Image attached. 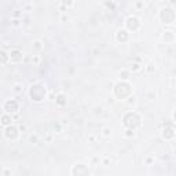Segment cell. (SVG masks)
Listing matches in <instances>:
<instances>
[{
  "label": "cell",
  "mask_w": 176,
  "mask_h": 176,
  "mask_svg": "<svg viewBox=\"0 0 176 176\" xmlns=\"http://www.w3.org/2000/svg\"><path fill=\"white\" fill-rule=\"evenodd\" d=\"M62 4L65 6V7H72V6L74 4V1H73V0H62Z\"/></svg>",
  "instance_id": "17"
},
{
  "label": "cell",
  "mask_w": 176,
  "mask_h": 176,
  "mask_svg": "<svg viewBox=\"0 0 176 176\" xmlns=\"http://www.w3.org/2000/svg\"><path fill=\"white\" fill-rule=\"evenodd\" d=\"M13 91L15 92V94H21V92L23 91V86H22V84H15L14 88H13Z\"/></svg>",
  "instance_id": "14"
},
{
  "label": "cell",
  "mask_w": 176,
  "mask_h": 176,
  "mask_svg": "<svg viewBox=\"0 0 176 176\" xmlns=\"http://www.w3.org/2000/svg\"><path fill=\"white\" fill-rule=\"evenodd\" d=\"M30 142L32 143H37V135H32L30 136Z\"/></svg>",
  "instance_id": "26"
},
{
  "label": "cell",
  "mask_w": 176,
  "mask_h": 176,
  "mask_svg": "<svg viewBox=\"0 0 176 176\" xmlns=\"http://www.w3.org/2000/svg\"><path fill=\"white\" fill-rule=\"evenodd\" d=\"M0 55H1V65H6V63L8 62V59H10V52H7L4 48H1Z\"/></svg>",
  "instance_id": "10"
},
{
  "label": "cell",
  "mask_w": 176,
  "mask_h": 176,
  "mask_svg": "<svg viewBox=\"0 0 176 176\" xmlns=\"http://www.w3.org/2000/svg\"><path fill=\"white\" fill-rule=\"evenodd\" d=\"M173 18H175V13L172 11V8L167 7V8L161 10V19H163L165 23H172Z\"/></svg>",
  "instance_id": "4"
},
{
  "label": "cell",
  "mask_w": 176,
  "mask_h": 176,
  "mask_svg": "<svg viewBox=\"0 0 176 176\" xmlns=\"http://www.w3.org/2000/svg\"><path fill=\"white\" fill-rule=\"evenodd\" d=\"M125 25L129 30H136V29L139 28L140 23H139V19L136 18V17H129V18H127Z\"/></svg>",
  "instance_id": "6"
},
{
  "label": "cell",
  "mask_w": 176,
  "mask_h": 176,
  "mask_svg": "<svg viewBox=\"0 0 176 176\" xmlns=\"http://www.w3.org/2000/svg\"><path fill=\"white\" fill-rule=\"evenodd\" d=\"M138 70H140V65L139 63H134L132 65V72H138Z\"/></svg>",
  "instance_id": "24"
},
{
  "label": "cell",
  "mask_w": 176,
  "mask_h": 176,
  "mask_svg": "<svg viewBox=\"0 0 176 176\" xmlns=\"http://www.w3.org/2000/svg\"><path fill=\"white\" fill-rule=\"evenodd\" d=\"M19 131L25 132V131H26V125H25V124H21V125H19Z\"/></svg>",
  "instance_id": "27"
},
{
  "label": "cell",
  "mask_w": 176,
  "mask_h": 176,
  "mask_svg": "<svg viewBox=\"0 0 176 176\" xmlns=\"http://www.w3.org/2000/svg\"><path fill=\"white\" fill-rule=\"evenodd\" d=\"M22 58H23V55H22V52H21L18 48H14V50L10 51V61H11V62L18 63V62L22 61Z\"/></svg>",
  "instance_id": "5"
},
{
  "label": "cell",
  "mask_w": 176,
  "mask_h": 176,
  "mask_svg": "<svg viewBox=\"0 0 176 176\" xmlns=\"http://www.w3.org/2000/svg\"><path fill=\"white\" fill-rule=\"evenodd\" d=\"M173 122H175V124H176V112H175V113H173Z\"/></svg>",
  "instance_id": "28"
},
{
  "label": "cell",
  "mask_w": 176,
  "mask_h": 176,
  "mask_svg": "<svg viewBox=\"0 0 176 176\" xmlns=\"http://www.w3.org/2000/svg\"><path fill=\"white\" fill-rule=\"evenodd\" d=\"M57 103H58L59 106H63V105L66 103V98H65V95L59 94L58 96H57Z\"/></svg>",
  "instance_id": "13"
},
{
  "label": "cell",
  "mask_w": 176,
  "mask_h": 176,
  "mask_svg": "<svg viewBox=\"0 0 176 176\" xmlns=\"http://www.w3.org/2000/svg\"><path fill=\"white\" fill-rule=\"evenodd\" d=\"M13 114H8V113H3L1 116V125L3 127H7V125H11L13 122Z\"/></svg>",
  "instance_id": "9"
},
{
  "label": "cell",
  "mask_w": 176,
  "mask_h": 176,
  "mask_svg": "<svg viewBox=\"0 0 176 176\" xmlns=\"http://www.w3.org/2000/svg\"><path fill=\"white\" fill-rule=\"evenodd\" d=\"M136 103V98L135 96H129L128 98V105H135Z\"/></svg>",
  "instance_id": "23"
},
{
  "label": "cell",
  "mask_w": 176,
  "mask_h": 176,
  "mask_svg": "<svg viewBox=\"0 0 176 176\" xmlns=\"http://www.w3.org/2000/svg\"><path fill=\"white\" fill-rule=\"evenodd\" d=\"M33 44H35V48H36V50H41V48H43V45H41V41L40 40H36Z\"/></svg>",
  "instance_id": "20"
},
{
  "label": "cell",
  "mask_w": 176,
  "mask_h": 176,
  "mask_svg": "<svg viewBox=\"0 0 176 176\" xmlns=\"http://www.w3.org/2000/svg\"><path fill=\"white\" fill-rule=\"evenodd\" d=\"M120 78H121V80H128V78H129V72L122 70V72L120 73Z\"/></svg>",
  "instance_id": "15"
},
{
  "label": "cell",
  "mask_w": 176,
  "mask_h": 176,
  "mask_svg": "<svg viewBox=\"0 0 176 176\" xmlns=\"http://www.w3.org/2000/svg\"><path fill=\"white\" fill-rule=\"evenodd\" d=\"M22 10H23V11H32V10H33V6H32V4H25L22 7Z\"/></svg>",
  "instance_id": "22"
},
{
  "label": "cell",
  "mask_w": 176,
  "mask_h": 176,
  "mask_svg": "<svg viewBox=\"0 0 176 176\" xmlns=\"http://www.w3.org/2000/svg\"><path fill=\"white\" fill-rule=\"evenodd\" d=\"M125 136H127V138H131V136H135V131H134L132 128H129V129H127V131H125Z\"/></svg>",
  "instance_id": "18"
},
{
  "label": "cell",
  "mask_w": 176,
  "mask_h": 176,
  "mask_svg": "<svg viewBox=\"0 0 176 176\" xmlns=\"http://www.w3.org/2000/svg\"><path fill=\"white\" fill-rule=\"evenodd\" d=\"M18 135H19V129L17 128V127H14L13 124H11V125L4 127V136H6V139L15 140L17 138H18Z\"/></svg>",
  "instance_id": "3"
},
{
  "label": "cell",
  "mask_w": 176,
  "mask_h": 176,
  "mask_svg": "<svg viewBox=\"0 0 176 176\" xmlns=\"http://www.w3.org/2000/svg\"><path fill=\"white\" fill-rule=\"evenodd\" d=\"M11 22H13V26H15V28H18L19 25H21V19H18V18H14L13 21H11Z\"/></svg>",
  "instance_id": "21"
},
{
  "label": "cell",
  "mask_w": 176,
  "mask_h": 176,
  "mask_svg": "<svg viewBox=\"0 0 176 176\" xmlns=\"http://www.w3.org/2000/svg\"><path fill=\"white\" fill-rule=\"evenodd\" d=\"M116 37H117V41H120V43H125V41H128V39H129V35H128V32L127 30H118Z\"/></svg>",
  "instance_id": "8"
},
{
  "label": "cell",
  "mask_w": 176,
  "mask_h": 176,
  "mask_svg": "<svg viewBox=\"0 0 176 176\" xmlns=\"http://www.w3.org/2000/svg\"><path fill=\"white\" fill-rule=\"evenodd\" d=\"M163 39L165 41H172L173 40V39H175V35H173V32H165V33H164V36H163Z\"/></svg>",
  "instance_id": "12"
},
{
  "label": "cell",
  "mask_w": 176,
  "mask_h": 176,
  "mask_svg": "<svg viewBox=\"0 0 176 176\" xmlns=\"http://www.w3.org/2000/svg\"><path fill=\"white\" fill-rule=\"evenodd\" d=\"M30 62L33 63V65H39V63H40V57H39V55H33L30 58Z\"/></svg>",
  "instance_id": "16"
},
{
  "label": "cell",
  "mask_w": 176,
  "mask_h": 176,
  "mask_svg": "<svg viewBox=\"0 0 176 176\" xmlns=\"http://www.w3.org/2000/svg\"><path fill=\"white\" fill-rule=\"evenodd\" d=\"M1 175H3V176H10V175H11V171H8V169H3Z\"/></svg>",
  "instance_id": "25"
},
{
  "label": "cell",
  "mask_w": 176,
  "mask_h": 176,
  "mask_svg": "<svg viewBox=\"0 0 176 176\" xmlns=\"http://www.w3.org/2000/svg\"><path fill=\"white\" fill-rule=\"evenodd\" d=\"M80 175V173H90V171L87 169V168H84V165H81V164H77V165H74L72 169V175Z\"/></svg>",
  "instance_id": "7"
},
{
  "label": "cell",
  "mask_w": 176,
  "mask_h": 176,
  "mask_svg": "<svg viewBox=\"0 0 176 176\" xmlns=\"http://www.w3.org/2000/svg\"><path fill=\"white\" fill-rule=\"evenodd\" d=\"M163 132H164L163 136H164V138H167V139H171V138H173V136H175V134H173V131H172L171 128H165Z\"/></svg>",
  "instance_id": "11"
},
{
  "label": "cell",
  "mask_w": 176,
  "mask_h": 176,
  "mask_svg": "<svg viewBox=\"0 0 176 176\" xmlns=\"http://www.w3.org/2000/svg\"><path fill=\"white\" fill-rule=\"evenodd\" d=\"M45 96V88L43 86H39V84H36V86H32L30 87V98L35 102H40V100L44 99Z\"/></svg>",
  "instance_id": "1"
},
{
  "label": "cell",
  "mask_w": 176,
  "mask_h": 176,
  "mask_svg": "<svg viewBox=\"0 0 176 176\" xmlns=\"http://www.w3.org/2000/svg\"><path fill=\"white\" fill-rule=\"evenodd\" d=\"M102 132H103L105 136H110V134H112V129H110L109 127H105L103 129H102Z\"/></svg>",
  "instance_id": "19"
},
{
  "label": "cell",
  "mask_w": 176,
  "mask_h": 176,
  "mask_svg": "<svg viewBox=\"0 0 176 176\" xmlns=\"http://www.w3.org/2000/svg\"><path fill=\"white\" fill-rule=\"evenodd\" d=\"M171 3H172V4H175V3H176V0H171Z\"/></svg>",
  "instance_id": "29"
},
{
  "label": "cell",
  "mask_w": 176,
  "mask_h": 176,
  "mask_svg": "<svg viewBox=\"0 0 176 176\" xmlns=\"http://www.w3.org/2000/svg\"><path fill=\"white\" fill-rule=\"evenodd\" d=\"M18 109H19V103L15 99H7L4 103H3V110H4V113L14 114V113L18 112Z\"/></svg>",
  "instance_id": "2"
}]
</instances>
